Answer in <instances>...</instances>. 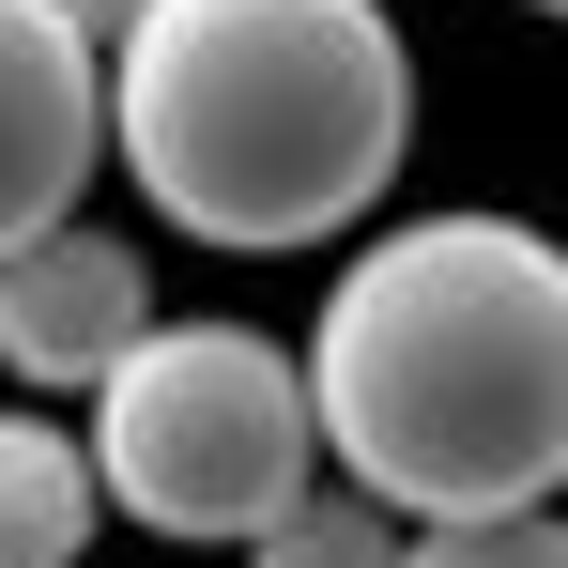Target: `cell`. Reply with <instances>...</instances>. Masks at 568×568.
<instances>
[{
	"label": "cell",
	"instance_id": "cell-10",
	"mask_svg": "<svg viewBox=\"0 0 568 568\" xmlns=\"http://www.w3.org/2000/svg\"><path fill=\"white\" fill-rule=\"evenodd\" d=\"M523 16H568V0H523Z\"/></svg>",
	"mask_w": 568,
	"mask_h": 568
},
{
	"label": "cell",
	"instance_id": "cell-9",
	"mask_svg": "<svg viewBox=\"0 0 568 568\" xmlns=\"http://www.w3.org/2000/svg\"><path fill=\"white\" fill-rule=\"evenodd\" d=\"M139 16H154V0H78V31H93V47H123Z\"/></svg>",
	"mask_w": 568,
	"mask_h": 568
},
{
	"label": "cell",
	"instance_id": "cell-8",
	"mask_svg": "<svg viewBox=\"0 0 568 568\" xmlns=\"http://www.w3.org/2000/svg\"><path fill=\"white\" fill-rule=\"evenodd\" d=\"M399 568H568V507H491V523H415Z\"/></svg>",
	"mask_w": 568,
	"mask_h": 568
},
{
	"label": "cell",
	"instance_id": "cell-3",
	"mask_svg": "<svg viewBox=\"0 0 568 568\" xmlns=\"http://www.w3.org/2000/svg\"><path fill=\"white\" fill-rule=\"evenodd\" d=\"M78 430H93L108 523H139L170 554H246L292 491L323 476L307 338H262V323H154L93 384Z\"/></svg>",
	"mask_w": 568,
	"mask_h": 568
},
{
	"label": "cell",
	"instance_id": "cell-7",
	"mask_svg": "<svg viewBox=\"0 0 568 568\" xmlns=\"http://www.w3.org/2000/svg\"><path fill=\"white\" fill-rule=\"evenodd\" d=\"M399 554H415V523L384 491H354V476H307L277 523L246 538V568H399Z\"/></svg>",
	"mask_w": 568,
	"mask_h": 568
},
{
	"label": "cell",
	"instance_id": "cell-1",
	"mask_svg": "<svg viewBox=\"0 0 568 568\" xmlns=\"http://www.w3.org/2000/svg\"><path fill=\"white\" fill-rule=\"evenodd\" d=\"M323 462L399 523L568 507V231L384 215L307 307Z\"/></svg>",
	"mask_w": 568,
	"mask_h": 568
},
{
	"label": "cell",
	"instance_id": "cell-4",
	"mask_svg": "<svg viewBox=\"0 0 568 568\" xmlns=\"http://www.w3.org/2000/svg\"><path fill=\"white\" fill-rule=\"evenodd\" d=\"M108 170V47L78 0H0V262L62 231Z\"/></svg>",
	"mask_w": 568,
	"mask_h": 568
},
{
	"label": "cell",
	"instance_id": "cell-5",
	"mask_svg": "<svg viewBox=\"0 0 568 568\" xmlns=\"http://www.w3.org/2000/svg\"><path fill=\"white\" fill-rule=\"evenodd\" d=\"M139 338H154V262L123 231L62 215V231H31L0 262V369L31 384V399H93Z\"/></svg>",
	"mask_w": 568,
	"mask_h": 568
},
{
	"label": "cell",
	"instance_id": "cell-6",
	"mask_svg": "<svg viewBox=\"0 0 568 568\" xmlns=\"http://www.w3.org/2000/svg\"><path fill=\"white\" fill-rule=\"evenodd\" d=\"M108 523L93 430H62V399H0V568H78Z\"/></svg>",
	"mask_w": 568,
	"mask_h": 568
},
{
	"label": "cell",
	"instance_id": "cell-2",
	"mask_svg": "<svg viewBox=\"0 0 568 568\" xmlns=\"http://www.w3.org/2000/svg\"><path fill=\"white\" fill-rule=\"evenodd\" d=\"M108 154L185 246H338L415 170V47L384 0H154L108 47Z\"/></svg>",
	"mask_w": 568,
	"mask_h": 568
}]
</instances>
